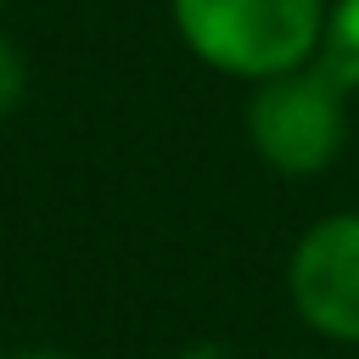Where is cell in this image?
Here are the masks:
<instances>
[{
    "mask_svg": "<svg viewBox=\"0 0 359 359\" xmlns=\"http://www.w3.org/2000/svg\"><path fill=\"white\" fill-rule=\"evenodd\" d=\"M174 28L208 67L264 84L320 56L325 0H174Z\"/></svg>",
    "mask_w": 359,
    "mask_h": 359,
    "instance_id": "obj_1",
    "label": "cell"
},
{
    "mask_svg": "<svg viewBox=\"0 0 359 359\" xmlns=\"http://www.w3.org/2000/svg\"><path fill=\"white\" fill-rule=\"evenodd\" d=\"M342 95H348V84L325 62H303L292 73L264 79L247 107V135H252L258 157L292 180L320 174L342 151V129H348Z\"/></svg>",
    "mask_w": 359,
    "mask_h": 359,
    "instance_id": "obj_2",
    "label": "cell"
},
{
    "mask_svg": "<svg viewBox=\"0 0 359 359\" xmlns=\"http://www.w3.org/2000/svg\"><path fill=\"white\" fill-rule=\"evenodd\" d=\"M286 286H292L297 314L320 337L359 348V213L320 219L292 247Z\"/></svg>",
    "mask_w": 359,
    "mask_h": 359,
    "instance_id": "obj_3",
    "label": "cell"
},
{
    "mask_svg": "<svg viewBox=\"0 0 359 359\" xmlns=\"http://www.w3.org/2000/svg\"><path fill=\"white\" fill-rule=\"evenodd\" d=\"M348 90H359V0H337L325 11V34H320V56Z\"/></svg>",
    "mask_w": 359,
    "mask_h": 359,
    "instance_id": "obj_4",
    "label": "cell"
},
{
    "mask_svg": "<svg viewBox=\"0 0 359 359\" xmlns=\"http://www.w3.org/2000/svg\"><path fill=\"white\" fill-rule=\"evenodd\" d=\"M22 84H28V67H22V56H17V45L0 34V118L22 101Z\"/></svg>",
    "mask_w": 359,
    "mask_h": 359,
    "instance_id": "obj_5",
    "label": "cell"
},
{
    "mask_svg": "<svg viewBox=\"0 0 359 359\" xmlns=\"http://www.w3.org/2000/svg\"><path fill=\"white\" fill-rule=\"evenodd\" d=\"M0 359H62V353H45V348H22V353H0Z\"/></svg>",
    "mask_w": 359,
    "mask_h": 359,
    "instance_id": "obj_6",
    "label": "cell"
},
{
    "mask_svg": "<svg viewBox=\"0 0 359 359\" xmlns=\"http://www.w3.org/2000/svg\"><path fill=\"white\" fill-rule=\"evenodd\" d=\"M0 6H6V0H0Z\"/></svg>",
    "mask_w": 359,
    "mask_h": 359,
    "instance_id": "obj_7",
    "label": "cell"
}]
</instances>
